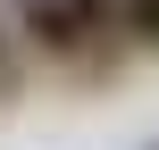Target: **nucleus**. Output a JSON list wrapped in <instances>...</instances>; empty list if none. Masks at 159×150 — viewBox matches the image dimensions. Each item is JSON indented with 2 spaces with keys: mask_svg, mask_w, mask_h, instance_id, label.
<instances>
[{
  "mask_svg": "<svg viewBox=\"0 0 159 150\" xmlns=\"http://www.w3.org/2000/svg\"><path fill=\"white\" fill-rule=\"evenodd\" d=\"M25 42L50 50V58H75V50L92 42V25H84L75 0H25Z\"/></svg>",
  "mask_w": 159,
  "mask_h": 150,
  "instance_id": "f257e3e1",
  "label": "nucleus"
},
{
  "mask_svg": "<svg viewBox=\"0 0 159 150\" xmlns=\"http://www.w3.org/2000/svg\"><path fill=\"white\" fill-rule=\"evenodd\" d=\"M151 150H159V142H151Z\"/></svg>",
  "mask_w": 159,
  "mask_h": 150,
  "instance_id": "423d86ee",
  "label": "nucleus"
},
{
  "mask_svg": "<svg viewBox=\"0 0 159 150\" xmlns=\"http://www.w3.org/2000/svg\"><path fill=\"white\" fill-rule=\"evenodd\" d=\"M0 50H8V33H0Z\"/></svg>",
  "mask_w": 159,
  "mask_h": 150,
  "instance_id": "39448f33",
  "label": "nucleus"
},
{
  "mask_svg": "<svg viewBox=\"0 0 159 150\" xmlns=\"http://www.w3.org/2000/svg\"><path fill=\"white\" fill-rule=\"evenodd\" d=\"M0 92H8V67H0Z\"/></svg>",
  "mask_w": 159,
  "mask_h": 150,
  "instance_id": "20e7f679",
  "label": "nucleus"
},
{
  "mask_svg": "<svg viewBox=\"0 0 159 150\" xmlns=\"http://www.w3.org/2000/svg\"><path fill=\"white\" fill-rule=\"evenodd\" d=\"M75 8H84V25H92V33H109V25H117V0H75Z\"/></svg>",
  "mask_w": 159,
  "mask_h": 150,
  "instance_id": "7ed1b4c3",
  "label": "nucleus"
},
{
  "mask_svg": "<svg viewBox=\"0 0 159 150\" xmlns=\"http://www.w3.org/2000/svg\"><path fill=\"white\" fill-rule=\"evenodd\" d=\"M117 25H126L143 50H159V0H117Z\"/></svg>",
  "mask_w": 159,
  "mask_h": 150,
  "instance_id": "f03ea898",
  "label": "nucleus"
}]
</instances>
